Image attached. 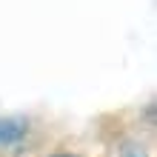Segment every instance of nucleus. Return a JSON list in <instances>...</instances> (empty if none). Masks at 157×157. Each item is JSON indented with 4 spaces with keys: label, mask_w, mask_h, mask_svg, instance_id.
Returning <instances> with one entry per match:
<instances>
[{
    "label": "nucleus",
    "mask_w": 157,
    "mask_h": 157,
    "mask_svg": "<svg viewBox=\"0 0 157 157\" xmlns=\"http://www.w3.org/2000/svg\"><path fill=\"white\" fill-rule=\"evenodd\" d=\"M20 132H23V126H17V123H0V140H12Z\"/></svg>",
    "instance_id": "nucleus-1"
},
{
    "label": "nucleus",
    "mask_w": 157,
    "mask_h": 157,
    "mask_svg": "<svg viewBox=\"0 0 157 157\" xmlns=\"http://www.w3.org/2000/svg\"><path fill=\"white\" fill-rule=\"evenodd\" d=\"M54 157H71V154H54Z\"/></svg>",
    "instance_id": "nucleus-2"
}]
</instances>
